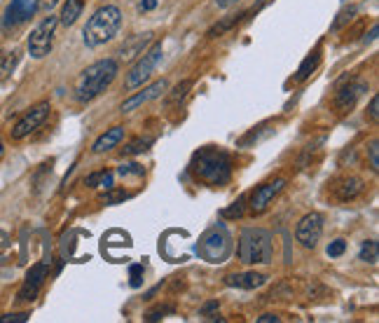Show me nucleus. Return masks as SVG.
Returning a JSON list of instances; mask_svg holds the SVG:
<instances>
[{
	"label": "nucleus",
	"mask_w": 379,
	"mask_h": 323,
	"mask_svg": "<svg viewBox=\"0 0 379 323\" xmlns=\"http://www.w3.org/2000/svg\"><path fill=\"white\" fill-rule=\"evenodd\" d=\"M190 172L197 181L211 185V188H221L232 178V159L225 150L208 146L195 152L190 162Z\"/></svg>",
	"instance_id": "nucleus-1"
},
{
	"label": "nucleus",
	"mask_w": 379,
	"mask_h": 323,
	"mask_svg": "<svg viewBox=\"0 0 379 323\" xmlns=\"http://www.w3.org/2000/svg\"><path fill=\"white\" fill-rule=\"evenodd\" d=\"M120 73V64L117 59H101V61L87 66L80 75L78 84H75V99L80 104H89L96 96H101L103 91L111 87L113 80Z\"/></svg>",
	"instance_id": "nucleus-2"
},
{
	"label": "nucleus",
	"mask_w": 379,
	"mask_h": 323,
	"mask_svg": "<svg viewBox=\"0 0 379 323\" xmlns=\"http://www.w3.org/2000/svg\"><path fill=\"white\" fill-rule=\"evenodd\" d=\"M120 29H122V10L117 5H103L89 16L87 26L82 31V40L89 49H94L115 40Z\"/></svg>",
	"instance_id": "nucleus-3"
},
{
	"label": "nucleus",
	"mask_w": 379,
	"mask_h": 323,
	"mask_svg": "<svg viewBox=\"0 0 379 323\" xmlns=\"http://www.w3.org/2000/svg\"><path fill=\"white\" fill-rule=\"evenodd\" d=\"M237 258L243 265H269L274 258L272 234L263 227L241 229L237 244Z\"/></svg>",
	"instance_id": "nucleus-4"
},
{
	"label": "nucleus",
	"mask_w": 379,
	"mask_h": 323,
	"mask_svg": "<svg viewBox=\"0 0 379 323\" xmlns=\"http://www.w3.org/2000/svg\"><path fill=\"white\" fill-rule=\"evenodd\" d=\"M197 253L206 262H213V265L225 262L232 253V237L227 232V227L216 225V227H211L208 232H204V237H201L197 244Z\"/></svg>",
	"instance_id": "nucleus-5"
},
{
	"label": "nucleus",
	"mask_w": 379,
	"mask_h": 323,
	"mask_svg": "<svg viewBox=\"0 0 379 323\" xmlns=\"http://www.w3.org/2000/svg\"><path fill=\"white\" fill-rule=\"evenodd\" d=\"M162 56H164V45H162V40H157L153 47L146 49V52L136 59V64H133L131 71L126 73L124 89L133 91L136 87H141L143 82H148L150 75H153L155 68L159 66V61H162Z\"/></svg>",
	"instance_id": "nucleus-6"
},
{
	"label": "nucleus",
	"mask_w": 379,
	"mask_h": 323,
	"mask_svg": "<svg viewBox=\"0 0 379 323\" xmlns=\"http://www.w3.org/2000/svg\"><path fill=\"white\" fill-rule=\"evenodd\" d=\"M59 26V16H45L36 29L31 31L29 36V54L33 59H45L49 52H52L54 45V31Z\"/></svg>",
	"instance_id": "nucleus-7"
},
{
	"label": "nucleus",
	"mask_w": 379,
	"mask_h": 323,
	"mask_svg": "<svg viewBox=\"0 0 379 323\" xmlns=\"http://www.w3.org/2000/svg\"><path fill=\"white\" fill-rule=\"evenodd\" d=\"M368 91V82L365 80H344L340 87H337V94L333 99V108L337 115H347L353 110V106L358 104V99Z\"/></svg>",
	"instance_id": "nucleus-8"
},
{
	"label": "nucleus",
	"mask_w": 379,
	"mask_h": 323,
	"mask_svg": "<svg viewBox=\"0 0 379 323\" xmlns=\"http://www.w3.org/2000/svg\"><path fill=\"white\" fill-rule=\"evenodd\" d=\"M49 110H52L49 101H40V104H36L31 110H26L21 120L14 124L12 139L14 141H21V139H26V136H31L36 129H40V126L45 124V120L49 117Z\"/></svg>",
	"instance_id": "nucleus-9"
},
{
	"label": "nucleus",
	"mask_w": 379,
	"mask_h": 323,
	"mask_svg": "<svg viewBox=\"0 0 379 323\" xmlns=\"http://www.w3.org/2000/svg\"><path fill=\"white\" fill-rule=\"evenodd\" d=\"M36 12H38L36 0H12V3L5 7L3 19H0V31L10 33L14 29H19L21 24H26Z\"/></svg>",
	"instance_id": "nucleus-10"
},
{
	"label": "nucleus",
	"mask_w": 379,
	"mask_h": 323,
	"mask_svg": "<svg viewBox=\"0 0 379 323\" xmlns=\"http://www.w3.org/2000/svg\"><path fill=\"white\" fill-rule=\"evenodd\" d=\"M321 234H323V216L316 214V211L302 216L298 227H295V239L300 242V246H305V249H316Z\"/></svg>",
	"instance_id": "nucleus-11"
},
{
	"label": "nucleus",
	"mask_w": 379,
	"mask_h": 323,
	"mask_svg": "<svg viewBox=\"0 0 379 323\" xmlns=\"http://www.w3.org/2000/svg\"><path fill=\"white\" fill-rule=\"evenodd\" d=\"M283 185H285L283 178H276V181H269V183L258 185V188L253 190L251 194H246L251 214H265V211L269 209V204L276 199V194L283 190Z\"/></svg>",
	"instance_id": "nucleus-12"
},
{
	"label": "nucleus",
	"mask_w": 379,
	"mask_h": 323,
	"mask_svg": "<svg viewBox=\"0 0 379 323\" xmlns=\"http://www.w3.org/2000/svg\"><path fill=\"white\" fill-rule=\"evenodd\" d=\"M47 262H36L29 272H26V282L19 288V293H16V302H33L40 293L42 284H45L47 279Z\"/></svg>",
	"instance_id": "nucleus-13"
},
{
	"label": "nucleus",
	"mask_w": 379,
	"mask_h": 323,
	"mask_svg": "<svg viewBox=\"0 0 379 323\" xmlns=\"http://www.w3.org/2000/svg\"><path fill=\"white\" fill-rule=\"evenodd\" d=\"M155 40V33L153 31H146V33H136V36H131V38H126L124 40V45L120 47V59L122 61H131V59H138L143 52L148 49L150 42Z\"/></svg>",
	"instance_id": "nucleus-14"
},
{
	"label": "nucleus",
	"mask_w": 379,
	"mask_h": 323,
	"mask_svg": "<svg viewBox=\"0 0 379 323\" xmlns=\"http://www.w3.org/2000/svg\"><path fill=\"white\" fill-rule=\"evenodd\" d=\"M164 91H166V80L162 78V80H157V82L150 84L148 89H143L141 94H133L131 99H126L124 104H122V108H120V113H131V110L141 108L143 104H148V101H153V99H157V96H162Z\"/></svg>",
	"instance_id": "nucleus-15"
},
{
	"label": "nucleus",
	"mask_w": 379,
	"mask_h": 323,
	"mask_svg": "<svg viewBox=\"0 0 379 323\" xmlns=\"http://www.w3.org/2000/svg\"><path fill=\"white\" fill-rule=\"evenodd\" d=\"M225 284L232 288H241V291H256V288L267 284V277L260 274V272H241V274L225 277Z\"/></svg>",
	"instance_id": "nucleus-16"
},
{
	"label": "nucleus",
	"mask_w": 379,
	"mask_h": 323,
	"mask_svg": "<svg viewBox=\"0 0 379 323\" xmlns=\"http://www.w3.org/2000/svg\"><path fill=\"white\" fill-rule=\"evenodd\" d=\"M363 190H365V185H363V181H360L358 176H344L342 181H337V185L333 188L335 197L340 199V202H351V199H356Z\"/></svg>",
	"instance_id": "nucleus-17"
},
{
	"label": "nucleus",
	"mask_w": 379,
	"mask_h": 323,
	"mask_svg": "<svg viewBox=\"0 0 379 323\" xmlns=\"http://www.w3.org/2000/svg\"><path fill=\"white\" fill-rule=\"evenodd\" d=\"M122 139H124V126H113V129H108L106 134H101L98 139L94 141L91 152H94V155H103V152L113 150L115 146H120Z\"/></svg>",
	"instance_id": "nucleus-18"
},
{
	"label": "nucleus",
	"mask_w": 379,
	"mask_h": 323,
	"mask_svg": "<svg viewBox=\"0 0 379 323\" xmlns=\"http://www.w3.org/2000/svg\"><path fill=\"white\" fill-rule=\"evenodd\" d=\"M243 19H248V12H237L232 16H225L223 21H218V24H213V26L208 29L206 36L208 38H221V36H225L227 31H232L234 26H237V24H241Z\"/></svg>",
	"instance_id": "nucleus-19"
},
{
	"label": "nucleus",
	"mask_w": 379,
	"mask_h": 323,
	"mask_svg": "<svg viewBox=\"0 0 379 323\" xmlns=\"http://www.w3.org/2000/svg\"><path fill=\"white\" fill-rule=\"evenodd\" d=\"M82 10H84V0H66L61 16H59V24H64V26H73V24L80 19Z\"/></svg>",
	"instance_id": "nucleus-20"
},
{
	"label": "nucleus",
	"mask_w": 379,
	"mask_h": 323,
	"mask_svg": "<svg viewBox=\"0 0 379 323\" xmlns=\"http://www.w3.org/2000/svg\"><path fill=\"white\" fill-rule=\"evenodd\" d=\"M318 64H321V49H314L305 61L300 64V68H298V75H295V80L298 82H305L307 78H311V73L316 71L318 68Z\"/></svg>",
	"instance_id": "nucleus-21"
},
{
	"label": "nucleus",
	"mask_w": 379,
	"mask_h": 323,
	"mask_svg": "<svg viewBox=\"0 0 379 323\" xmlns=\"http://www.w3.org/2000/svg\"><path fill=\"white\" fill-rule=\"evenodd\" d=\"M192 84H195L192 80H183V82H178V84H176V87H173L171 91H168V96H166V101H164V104H166V108H173V106H178L181 101H183L185 96H188V91L192 89Z\"/></svg>",
	"instance_id": "nucleus-22"
},
{
	"label": "nucleus",
	"mask_w": 379,
	"mask_h": 323,
	"mask_svg": "<svg viewBox=\"0 0 379 323\" xmlns=\"http://www.w3.org/2000/svg\"><path fill=\"white\" fill-rule=\"evenodd\" d=\"M113 181H115V174L113 172H96V174H91L84 178V185H89V188H106V190H111L113 188Z\"/></svg>",
	"instance_id": "nucleus-23"
},
{
	"label": "nucleus",
	"mask_w": 379,
	"mask_h": 323,
	"mask_svg": "<svg viewBox=\"0 0 379 323\" xmlns=\"http://www.w3.org/2000/svg\"><path fill=\"white\" fill-rule=\"evenodd\" d=\"M358 260L370 262V265H377V260H379V244L375 239L363 242V246H360V253H358Z\"/></svg>",
	"instance_id": "nucleus-24"
},
{
	"label": "nucleus",
	"mask_w": 379,
	"mask_h": 323,
	"mask_svg": "<svg viewBox=\"0 0 379 323\" xmlns=\"http://www.w3.org/2000/svg\"><path fill=\"white\" fill-rule=\"evenodd\" d=\"M150 146H153V139H133L131 143H126L122 148V157H133V155H141V152H146Z\"/></svg>",
	"instance_id": "nucleus-25"
},
{
	"label": "nucleus",
	"mask_w": 379,
	"mask_h": 323,
	"mask_svg": "<svg viewBox=\"0 0 379 323\" xmlns=\"http://www.w3.org/2000/svg\"><path fill=\"white\" fill-rule=\"evenodd\" d=\"M356 14H358V7H356V5L344 7V10H342L340 14H337V19L330 24V31H333V33H337L340 29H344L349 21H353V16H356Z\"/></svg>",
	"instance_id": "nucleus-26"
},
{
	"label": "nucleus",
	"mask_w": 379,
	"mask_h": 323,
	"mask_svg": "<svg viewBox=\"0 0 379 323\" xmlns=\"http://www.w3.org/2000/svg\"><path fill=\"white\" fill-rule=\"evenodd\" d=\"M16 64H19V52H7L0 56V80L7 78L16 68Z\"/></svg>",
	"instance_id": "nucleus-27"
},
{
	"label": "nucleus",
	"mask_w": 379,
	"mask_h": 323,
	"mask_svg": "<svg viewBox=\"0 0 379 323\" xmlns=\"http://www.w3.org/2000/svg\"><path fill=\"white\" fill-rule=\"evenodd\" d=\"M243 211H246V194L234 202L230 209H223L221 214H223V218H241Z\"/></svg>",
	"instance_id": "nucleus-28"
},
{
	"label": "nucleus",
	"mask_w": 379,
	"mask_h": 323,
	"mask_svg": "<svg viewBox=\"0 0 379 323\" xmlns=\"http://www.w3.org/2000/svg\"><path fill=\"white\" fill-rule=\"evenodd\" d=\"M344 251H347V242H344V239H335V242L328 244V249H325V253H328L330 258L344 256Z\"/></svg>",
	"instance_id": "nucleus-29"
},
{
	"label": "nucleus",
	"mask_w": 379,
	"mask_h": 323,
	"mask_svg": "<svg viewBox=\"0 0 379 323\" xmlns=\"http://www.w3.org/2000/svg\"><path fill=\"white\" fill-rule=\"evenodd\" d=\"M368 155H370V169L377 174L379 172V141L377 139H373V143H370Z\"/></svg>",
	"instance_id": "nucleus-30"
},
{
	"label": "nucleus",
	"mask_w": 379,
	"mask_h": 323,
	"mask_svg": "<svg viewBox=\"0 0 379 323\" xmlns=\"http://www.w3.org/2000/svg\"><path fill=\"white\" fill-rule=\"evenodd\" d=\"M117 174H120L122 178L124 176H143L146 174V169H143L141 164H136V162H131V164H122L120 169H117Z\"/></svg>",
	"instance_id": "nucleus-31"
},
{
	"label": "nucleus",
	"mask_w": 379,
	"mask_h": 323,
	"mask_svg": "<svg viewBox=\"0 0 379 323\" xmlns=\"http://www.w3.org/2000/svg\"><path fill=\"white\" fill-rule=\"evenodd\" d=\"M31 314L29 312H19V314H7V317H0V323H26Z\"/></svg>",
	"instance_id": "nucleus-32"
},
{
	"label": "nucleus",
	"mask_w": 379,
	"mask_h": 323,
	"mask_svg": "<svg viewBox=\"0 0 379 323\" xmlns=\"http://www.w3.org/2000/svg\"><path fill=\"white\" fill-rule=\"evenodd\" d=\"M126 197H129V194H126L124 190H113V188H111V192L103 194V202H106V204H117V202H124Z\"/></svg>",
	"instance_id": "nucleus-33"
},
{
	"label": "nucleus",
	"mask_w": 379,
	"mask_h": 323,
	"mask_svg": "<svg viewBox=\"0 0 379 323\" xmlns=\"http://www.w3.org/2000/svg\"><path fill=\"white\" fill-rule=\"evenodd\" d=\"M218 309H221V304H218V300H211V302H206L204 307H201V317H206V319H213L216 314H218Z\"/></svg>",
	"instance_id": "nucleus-34"
},
{
	"label": "nucleus",
	"mask_w": 379,
	"mask_h": 323,
	"mask_svg": "<svg viewBox=\"0 0 379 323\" xmlns=\"http://www.w3.org/2000/svg\"><path fill=\"white\" fill-rule=\"evenodd\" d=\"M129 277H131V286L138 288L143 282V265H131L129 267Z\"/></svg>",
	"instance_id": "nucleus-35"
},
{
	"label": "nucleus",
	"mask_w": 379,
	"mask_h": 323,
	"mask_svg": "<svg viewBox=\"0 0 379 323\" xmlns=\"http://www.w3.org/2000/svg\"><path fill=\"white\" fill-rule=\"evenodd\" d=\"M171 312H173V307H171V304H166V307H157V309H153L146 319H148V321H159V319L164 317V314H171Z\"/></svg>",
	"instance_id": "nucleus-36"
},
{
	"label": "nucleus",
	"mask_w": 379,
	"mask_h": 323,
	"mask_svg": "<svg viewBox=\"0 0 379 323\" xmlns=\"http://www.w3.org/2000/svg\"><path fill=\"white\" fill-rule=\"evenodd\" d=\"M56 5H59V0H36L38 12H52Z\"/></svg>",
	"instance_id": "nucleus-37"
},
{
	"label": "nucleus",
	"mask_w": 379,
	"mask_h": 323,
	"mask_svg": "<svg viewBox=\"0 0 379 323\" xmlns=\"http://www.w3.org/2000/svg\"><path fill=\"white\" fill-rule=\"evenodd\" d=\"M368 115H370V120H373V122H377V120H379V96H373V99H370Z\"/></svg>",
	"instance_id": "nucleus-38"
},
{
	"label": "nucleus",
	"mask_w": 379,
	"mask_h": 323,
	"mask_svg": "<svg viewBox=\"0 0 379 323\" xmlns=\"http://www.w3.org/2000/svg\"><path fill=\"white\" fill-rule=\"evenodd\" d=\"M155 7H157V0H141L138 10L141 12H150V10H155Z\"/></svg>",
	"instance_id": "nucleus-39"
},
{
	"label": "nucleus",
	"mask_w": 379,
	"mask_h": 323,
	"mask_svg": "<svg viewBox=\"0 0 379 323\" xmlns=\"http://www.w3.org/2000/svg\"><path fill=\"white\" fill-rule=\"evenodd\" d=\"M269 3H272V0H258V3H256V5H253V7H251V10H248V16H251V14H258V12H260V10H263V7H267Z\"/></svg>",
	"instance_id": "nucleus-40"
},
{
	"label": "nucleus",
	"mask_w": 379,
	"mask_h": 323,
	"mask_svg": "<svg viewBox=\"0 0 379 323\" xmlns=\"http://www.w3.org/2000/svg\"><path fill=\"white\" fill-rule=\"evenodd\" d=\"M237 3L239 0H216V5L221 7V10H230V7H234Z\"/></svg>",
	"instance_id": "nucleus-41"
},
{
	"label": "nucleus",
	"mask_w": 379,
	"mask_h": 323,
	"mask_svg": "<svg viewBox=\"0 0 379 323\" xmlns=\"http://www.w3.org/2000/svg\"><path fill=\"white\" fill-rule=\"evenodd\" d=\"M276 323L279 321V317H276V314H263V317H258V323Z\"/></svg>",
	"instance_id": "nucleus-42"
},
{
	"label": "nucleus",
	"mask_w": 379,
	"mask_h": 323,
	"mask_svg": "<svg viewBox=\"0 0 379 323\" xmlns=\"http://www.w3.org/2000/svg\"><path fill=\"white\" fill-rule=\"evenodd\" d=\"M377 33H379V26L375 24V26L370 29V36H365V38H363V42H365V45H368V42H375V40H377Z\"/></svg>",
	"instance_id": "nucleus-43"
},
{
	"label": "nucleus",
	"mask_w": 379,
	"mask_h": 323,
	"mask_svg": "<svg viewBox=\"0 0 379 323\" xmlns=\"http://www.w3.org/2000/svg\"><path fill=\"white\" fill-rule=\"evenodd\" d=\"M7 246H10V237H7V232L0 229V251H5Z\"/></svg>",
	"instance_id": "nucleus-44"
},
{
	"label": "nucleus",
	"mask_w": 379,
	"mask_h": 323,
	"mask_svg": "<svg viewBox=\"0 0 379 323\" xmlns=\"http://www.w3.org/2000/svg\"><path fill=\"white\" fill-rule=\"evenodd\" d=\"M3 152H5V146H3V141H0V155H3Z\"/></svg>",
	"instance_id": "nucleus-45"
}]
</instances>
